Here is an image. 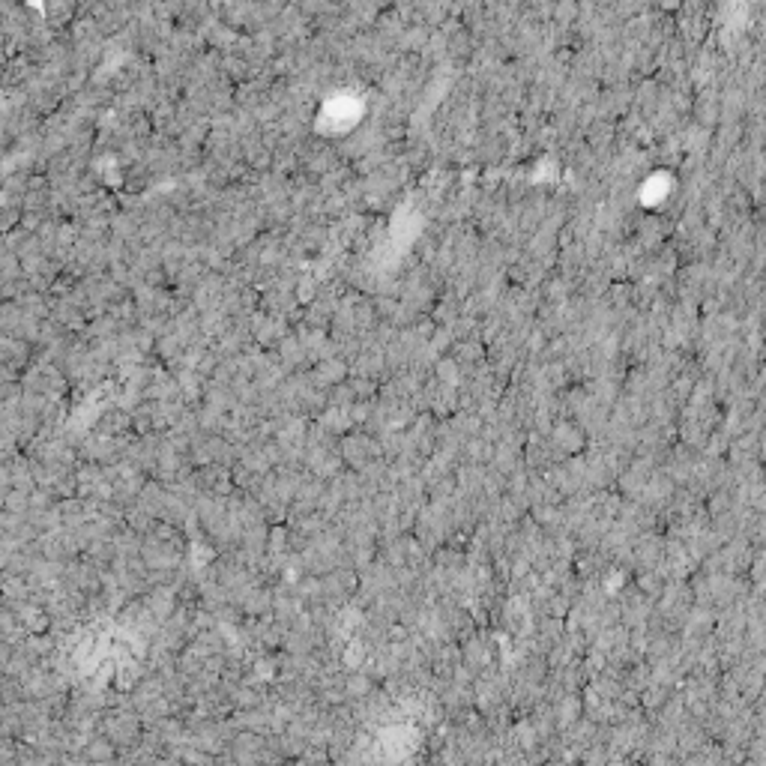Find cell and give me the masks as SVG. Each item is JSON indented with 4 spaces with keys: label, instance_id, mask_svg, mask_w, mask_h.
<instances>
[{
    "label": "cell",
    "instance_id": "1",
    "mask_svg": "<svg viewBox=\"0 0 766 766\" xmlns=\"http://www.w3.org/2000/svg\"><path fill=\"white\" fill-rule=\"evenodd\" d=\"M21 389L24 392H30V395H42V398H57L63 389H66V383H63V375L54 369V366H48V363H33L27 372H21Z\"/></svg>",
    "mask_w": 766,
    "mask_h": 766
},
{
    "label": "cell",
    "instance_id": "2",
    "mask_svg": "<svg viewBox=\"0 0 766 766\" xmlns=\"http://www.w3.org/2000/svg\"><path fill=\"white\" fill-rule=\"evenodd\" d=\"M30 363V345L12 336H0V369L18 375Z\"/></svg>",
    "mask_w": 766,
    "mask_h": 766
},
{
    "label": "cell",
    "instance_id": "3",
    "mask_svg": "<svg viewBox=\"0 0 766 766\" xmlns=\"http://www.w3.org/2000/svg\"><path fill=\"white\" fill-rule=\"evenodd\" d=\"M72 12H75V6H69V3H48V6H45V18H48V24H54V27L66 24V21L72 18Z\"/></svg>",
    "mask_w": 766,
    "mask_h": 766
}]
</instances>
